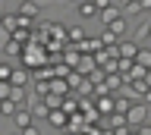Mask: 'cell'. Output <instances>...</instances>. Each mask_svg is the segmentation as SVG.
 <instances>
[{
    "instance_id": "obj_17",
    "label": "cell",
    "mask_w": 151,
    "mask_h": 135,
    "mask_svg": "<svg viewBox=\"0 0 151 135\" xmlns=\"http://www.w3.org/2000/svg\"><path fill=\"white\" fill-rule=\"evenodd\" d=\"M101 41H104V44H116V41H120V38H116V35H113V31L107 29V31H104V35H101Z\"/></svg>"
},
{
    "instance_id": "obj_12",
    "label": "cell",
    "mask_w": 151,
    "mask_h": 135,
    "mask_svg": "<svg viewBox=\"0 0 151 135\" xmlns=\"http://www.w3.org/2000/svg\"><path fill=\"white\" fill-rule=\"evenodd\" d=\"M110 31L116 35V38H123V35H126V19H123V16H120V19H113L110 22Z\"/></svg>"
},
{
    "instance_id": "obj_7",
    "label": "cell",
    "mask_w": 151,
    "mask_h": 135,
    "mask_svg": "<svg viewBox=\"0 0 151 135\" xmlns=\"http://www.w3.org/2000/svg\"><path fill=\"white\" fill-rule=\"evenodd\" d=\"M76 10H79V16H82V19H91V16H98V6H94L91 0H79V3H76Z\"/></svg>"
},
{
    "instance_id": "obj_11",
    "label": "cell",
    "mask_w": 151,
    "mask_h": 135,
    "mask_svg": "<svg viewBox=\"0 0 151 135\" xmlns=\"http://www.w3.org/2000/svg\"><path fill=\"white\" fill-rule=\"evenodd\" d=\"M0 22H3V29H6V31H16L19 29V16H16V13H6Z\"/></svg>"
},
{
    "instance_id": "obj_13",
    "label": "cell",
    "mask_w": 151,
    "mask_h": 135,
    "mask_svg": "<svg viewBox=\"0 0 151 135\" xmlns=\"http://www.w3.org/2000/svg\"><path fill=\"white\" fill-rule=\"evenodd\" d=\"M16 110H19V107L13 104V101H9V97H3V101H0V113H6V116H13V113H16Z\"/></svg>"
},
{
    "instance_id": "obj_24",
    "label": "cell",
    "mask_w": 151,
    "mask_h": 135,
    "mask_svg": "<svg viewBox=\"0 0 151 135\" xmlns=\"http://www.w3.org/2000/svg\"><path fill=\"white\" fill-rule=\"evenodd\" d=\"M139 135H151V123H142L139 126Z\"/></svg>"
},
{
    "instance_id": "obj_30",
    "label": "cell",
    "mask_w": 151,
    "mask_h": 135,
    "mask_svg": "<svg viewBox=\"0 0 151 135\" xmlns=\"http://www.w3.org/2000/svg\"><path fill=\"white\" fill-rule=\"evenodd\" d=\"M16 135H19V132H16Z\"/></svg>"
},
{
    "instance_id": "obj_20",
    "label": "cell",
    "mask_w": 151,
    "mask_h": 135,
    "mask_svg": "<svg viewBox=\"0 0 151 135\" xmlns=\"http://www.w3.org/2000/svg\"><path fill=\"white\" fill-rule=\"evenodd\" d=\"M91 3H94V6H98V13H101V10H104V6H110L113 0H91Z\"/></svg>"
},
{
    "instance_id": "obj_27",
    "label": "cell",
    "mask_w": 151,
    "mask_h": 135,
    "mask_svg": "<svg viewBox=\"0 0 151 135\" xmlns=\"http://www.w3.org/2000/svg\"><path fill=\"white\" fill-rule=\"evenodd\" d=\"M142 104H151V88L145 91V101H142Z\"/></svg>"
},
{
    "instance_id": "obj_3",
    "label": "cell",
    "mask_w": 151,
    "mask_h": 135,
    "mask_svg": "<svg viewBox=\"0 0 151 135\" xmlns=\"http://www.w3.org/2000/svg\"><path fill=\"white\" fill-rule=\"evenodd\" d=\"M13 119H16V132H19V129H25V126H32V123H35V116H32V110H28V107H19L16 113H13Z\"/></svg>"
},
{
    "instance_id": "obj_10",
    "label": "cell",
    "mask_w": 151,
    "mask_h": 135,
    "mask_svg": "<svg viewBox=\"0 0 151 135\" xmlns=\"http://www.w3.org/2000/svg\"><path fill=\"white\" fill-rule=\"evenodd\" d=\"M47 123L54 126V129H66V123H69V119H66L63 110H50V113H47Z\"/></svg>"
},
{
    "instance_id": "obj_19",
    "label": "cell",
    "mask_w": 151,
    "mask_h": 135,
    "mask_svg": "<svg viewBox=\"0 0 151 135\" xmlns=\"http://www.w3.org/2000/svg\"><path fill=\"white\" fill-rule=\"evenodd\" d=\"M110 101H113V97H101V110H104V113H110V110H113Z\"/></svg>"
},
{
    "instance_id": "obj_23",
    "label": "cell",
    "mask_w": 151,
    "mask_h": 135,
    "mask_svg": "<svg viewBox=\"0 0 151 135\" xmlns=\"http://www.w3.org/2000/svg\"><path fill=\"white\" fill-rule=\"evenodd\" d=\"M50 88H54L57 94H63V91H66V85H63V82H50Z\"/></svg>"
},
{
    "instance_id": "obj_15",
    "label": "cell",
    "mask_w": 151,
    "mask_h": 135,
    "mask_svg": "<svg viewBox=\"0 0 151 135\" xmlns=\"http://www.w3.org/2000/svg\"><path fill=\"white\" fill-rule=\"evenodd\" d=\"M44 104L50 107V110H57V107H60V97H57V94H50V91H47V97H44Z\"/></svg>"
},
{
    "instance_id": "obj_6",
    "label": "cell",
    "mask_w": 151,
    "mask_h": 135,
    "mask_svg": "<svg viewBox=\"0 0 151 135\" xmlns=\"http://www.w3.org/2000/svg\"><path fill=\"white\" fill-rule=\"evenodd\" d=\"M9 85H16V88H25L28 85V72L25 69H9V79H6Z\"/></svg>"
},
{
    "instance_id": "obj_25",
    "label": "cell",
    "mask_w": 151,
    "mask_h": 135,
    "mask_svg": "<svg viewBox=\"0 0 151 135\" xmlns=\"http://www.w3.org/2000/svg\"><path fill=\"white\" fill-rule=\"evenodd\" d=\"M142 38H148V41H151V22L145 25V29H142Z\"/></svg>"
},
{
    "instance_id": "obj_14",
    "label": "cell",
    "mask_w": 151,
    "mask_h": 135,
    "mask_svg": "<svg viewBox=\"0 0 151 135\" xmlns=\"http://www.w3.org/2000/svg\"><path fill=\"white\" fill-rule=\"evenodd\" d=\"M132 3H135L139 13H151V0H132Z\"/></svg>"
},
{
    "instance_id": "obj_21",
    "label": "cell",
    "mask_w": 151,
    "mask_h": 135,
    "mask_svg": "<svg viewBox=\"0 0 151 135\" xmlns=\"http://www.w3.org/2000/svg\"><path fill=\"white\" fill-rule=\"evenodd\" d=\"M6 94H9V82H0V101H3Z\"/></svg>"
},
{
    "instance_id": "obj_9",
    "label": "cell",
    "mask_w": 151,
    "mask_h": 135,
    "mask_svg": "<svg viewBox=\"0 0 151 135\" xmlns=\"http://www.w3.org/2000/svg\"><path fill=\"white\" fill-rule=\"evenodd\" d=\"M6 97H9L16 107H25V104H28V101H25V97H28L25 88H16V85H9V94H6Z\"/></svg>"
},
{
    "instance_id": "obj_26",
    "label": "cell",
    "mask_w": 151,
    "mask_h": 135,
    "mask_svg": "<svg viewBox=\"0 0 151 135\" xmlns=\"http://www.w3.org/2000/svg\"><path fill=\"white\" fill-rule=\"evenodd\" d=\"M113 3H116V6H120V10H123V6H129L132 0H113Z\"/></svg>"
},
{
    "instance_id": "obj_2",
    "label": "cell",
    "mask_w": 151,
    "mask_h": 135,
    "mask_svg": "<svg viewBox=\"0 0 151 135\" xmlns=\"http://www.w3.org/2000/svg\"><path fill=\"white\" fill-rule=\"evenodd\" d=\"M16 16H22V19H38V16H41V3H38V0H22Z\"/></svg>"
},
{
    "instance_id": "obj_22",
    "label": "cell",
    "mask_w": 151,
    "mask_h": 135,
    "mask_svg": "<svg viewBox=\"0 0 151 135\" xmlns=\"http://www.w3.org/2000/svg\"><path fill=\"white\" fill-rule=\"evenodd\" d=\"M6 54H22V50H19L16 41H9V44H6Z\"/></svg>"
},
{
    "instance_id": "obj_4",
    "label": "cell",
    "mask_w": 151,
    "mask_h": 135,
    "mask_svg": "<svg viewBox=\"0 0 151 135\" xmlns=\"http://www.w3.org/2000/svg\"><path fill=\"white\" fill-rule=\"evenodd\" d=\"M120 16H123V10L116 6V3H110V6H104V10L98 13V19H101L104 25H110V22H113V19H120Z\"/></svg>"
},
{
    "instance_id": "obj_28",
    "label": "cell",
    "mask_w": 151,
    "mask_h": 135,
    "mask_svg": "<svg viewBox=\"0 0 151 135\" xmlns=\"http://www.w3.org/2000/svg\"><path fill=\"white\" fill-rule=\"evenodd\" d=\"M73 3H79V0H73Z\"/></svg>"
},
{
    "instance_id": "obj_18",
    "label": "cell",
    "mask_w": 151,
    "mask_h": 135,
    "mask_svg": "<svg viewBox=\"0 0 151 135\" xmlns=\"http://www.w3.org/2000/svg\"><path fill=\"white\" fill-rule=\"evenodd\" d=\"M19 135H41L38 126H25V129H19Z\"/></svg>"
},
{
    "instance_id": "obj_8",
    "label": "cell",
    "mask_w": 151,
    "mask_h": 135,
    "mask_svg": "<svg viewBox=\"0 0 151 135\" xmlns=\"http://www.w3.org/2000/svg\"><path fill=\"white\" fill-rule=\"evenodd\" d=\"M22 63H28V66L44 63V54H41V47H28V54H22Z\"/></svg>"
},
{
    "instance_id": "obj_5",
    "label": "cell",
    "mask_w": 151,
    "mask_h": 135,
    "mask_svg": "<svg viewBox=\"0 0 151 135\" xmlns=\"http://www.w3.org/2000/svg\"><path fill=\"white\" fill-rule=\"evenodd\" d=\"M132 63L142 69H151V47H139L135 50V57H132Z\"/></svg>"
},
{
    "instance_id": "obj_29",
    "label": "cell",
    "mask_w": 151,
    "mask_h": 135,
    "mask_svg": "<svg viewBox=\"0 0 151 135\" xmlns=\"http://www.w3.org/2000/svg\"><path fill=\"white\" fill-rule=\"evenodd\" d=\"M148 123H151V119H148Z\"/></svg>"
},
{
    "instance_id": "obj_16",
    "label": "cell",
    "mask_w": 151,
    "mask_h": 135,
    "mask_svg": "<svg viewBox=\"0 0 151 135\" xmlns=\"http://www.w3.org/2000/svg\"><path fill=\"white\" fill-rule=\"evenodd\" d=\"M113 110H116V113H126V110H129V101H126V97H120V101L113 104Z\"/></svg>"
},
{
    "instance_id": "obj_1",
    "label": "cell",
    "mask_w": 151,
    "mask_h": 135,
    "mask_svg": "<svg viewBox=\"0 0 151 135\" xmlns=\"http://www.w3.org/2000/svg\"><path fill=\"white\" fill-rule=\"evenodd\" d=\"M126 126H142V123H148V104H129V110H126Z\"/></svg>"
}]
</instances>
